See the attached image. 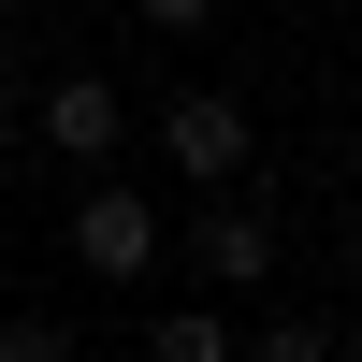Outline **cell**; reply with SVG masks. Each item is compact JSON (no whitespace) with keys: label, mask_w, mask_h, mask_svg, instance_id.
Segmentation results:
<instances>
[{"label":"cell","mask_w":362,"mask_h":362,"mask_svg":"<svg viewBox=\"0 0 362 362\" xmlns=\"http://www.w3.org/2000/svg\"><path fill=\"white\" fill-rule=\"evenodd\" d=\"M73 261H87L102 290L160 276V203H145L131 174H87V189H73Z\"/></svg>","instance_id":"cell-1"},{"label":"cell","mask_w":362,"mask_h":362,"mask_svg":"<svg viewBox=\"0 0 362 362\" xmlns=\"http://www.w3.org/2000/svg\"><path fill=\"white\" fill-rule=\"evenodd\" d=\"M160 160L189 174V189H247L261 131H247V102H218V87H174V102H160Z\"/></svg>","instance_id":"cell-2"},{"label":"cell","mask_w":362,"mask_h":362,"mask_svg":"<svg viewBox=\"0 0 362 362\" xmlns=\"http://www.w3.org/2000/svg\"><path fill=\"white\" fill-rule=\"evenodd\" d=\"M29 131H44L73 174H102L116 145H131V102H116V73H44L29 87Z\"/></svg>","instance_id":"cell-3"},{"label":"cell","mask_w":362,"mask_h":362,"mask_svg":"<svg viewBox=\"0 0 362 362\" xmlns=\"http://www.w3.org/2000/svg\"><path fill=\"white\" fill-rule=\"evenodd\" d=\"M276 261H290V232L261 218L247 189H218V203L189 218V276H203V290H276Z\"/></svg>","instance_id":"cell-4"},{"label":"cell","mask_w":362,"mask_h":362,"mask_svg":"<svg viewBox=\"0 0 362 362\" xmlns=\"http://www.w3.org/2000/svg\"><path fill=\"white\" fill-rule=\"evenodd\" d=\"M145 362H232V319H218V305H174V319H145Z\"/></svg>","instance_id":"cell-5"},{"label":"cell","mask_w":362,"mask_h":362,"mask_svg":"<svg viewBox=\"0 0 362 362\" xmlns=\"http://www.w3.org/2000/svg\"><path fill=\"white\" fill-rule=\"evenodd\" d=\"M261 362H348V334L319 305H290V319H261Z\"/></svg>","instance_id":"cell-6"},{"label":"cell","mask_w":362,"mask_h":362,"mask_svg":"<svg viewBox=\"0 0 362 362\" xmlns=\"http://www.w3.org/2000/svg\"><path fill=\"white\" fill-rule=\"evenodd\" d=\"M0 362H73V334H58L44 305H15V319H0Z\"/></svg>","instance_id":"cell-7"},{"label":"cell","mask_w":362,"mask_h":362,"mask_svg":"<svg viewBox=\"0 0 362 362\" xmlns=\"http://www.w3.org/2000/svg\"><path fill=\"white\" fill-rule=\"evenodd\" d=\"M145 29H174V44H189V29H218V0H131Z\"/></svg>","instance_id":"cell-8"},{"label":"cell","mask_w":362,"mask_h":362,"mask_svg":"<svg viewBox=\"0 0 362 362\" xmlns=\"http://www.w3.org/2000/svg\"><path fill=\"white\" fill-rule=\"evenodd\" d=\"M15 116H29V44L0 29V131H15Z\"/></svg>","instance_id":"cell-9"},{"label":"cell","mask_w":362,"mask_h":362,"mask_svg":"<svg viewBox=\"0 0 362 362\" xmlns=\"http://www.w3.org/2000/svg\"><path fill=\"white\" fill-rule=\"evenodd\" d=\"M15 15H44V0H0V29H15Z\"/></svg>","instance_id":"cell-10"},{"label":"cell","mask_w":362,"mask_h":362,"mask_svg":"<svg viewBox=\"0 0 362 362\" xmlns=\"http://www.w3.org/2000/svg\"><path fill=\"white\" fill-rule=\"evenodd\" d=\"M348 362H362V348H348Z\"/></svg>","instance_id":"cell-11"}]
</instances>
